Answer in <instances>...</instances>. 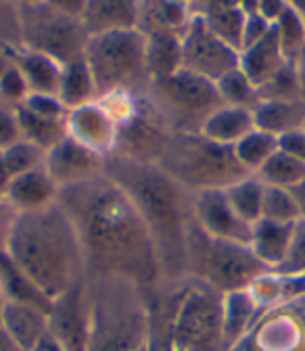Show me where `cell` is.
<instances>
[{
    "label": "cell",
    "mask_w": 305,
    "mask_h": 351,
    "mask_svg": "<svg viewBox=\"0 0 305 351\" xmlns=\"http://www.w3.org/2000/svg\"><path fill=\"white\" fill-rule=\"evenodd\" d=\"M57 201L80 237L86 276H123L141 289L163 282L145 219L107 173L61 189Z\"/></svg>",
    "instance_id": "6da1fadb"
},
{
    "label": "cell",
    "mask_w": 305,
    "mask_h": 351,
    "mask_svg": "<svg viewBox=\"0 0 305 351\" xmlns=\"http://www.w3.org/2000/svg\"><path fill=\"white\" fill-rule=\"evenodd\" d=\"M105 173L138 209L151 232L165 282H186L191 237L197 228L195 195L157 163H136L117 155L105 159Z\"/></svg>",
    "instance_id": "7a4b0ae2"
},
{
    "label": "cell",
    "mask_w": 305,
    "mask_h": 351,
    "mask_svg": "<svg viewBox=\"0 0 305 351\" xmlns=\"http://www.w3.org/2000/svg\"><path fill=\"white\" fill-rule=\"evenodd\" d=\"M7 253L51 301L86 278L80 237L59 201L17 213Z\"/></svg>",
    "instance_id": "3957f363"
},
{
    "label": "cell",
    "mask_w": 305,
    "mask_h": 351,
    "mask_svg": "<svg viewBox=\"0 0 305 351\" xmlns=\"http://www.w3.org/2000/svg\"><path fill=\"white\" fill-rule=\"evenodd\" d=\"M88 351H138L149 341L147 293L123 276H86Z\"/></svg>",
    "instance_id": "277c9868"
},
{
    "label": "cell",
    "mask_w": 305,
    "mask_h": 351,
    "mask_svg": "<svg viewBox=\"0 0 305 351\" xmlns=\"http://www.w3.org/2000/svg\"><path fill=\"white\" fill-rule=\"evenodd\" d=\"M157 165L193 195L226 191L251 176L236 159L234 149L203 134H169Z\"/></svg>",
    "instance_id": "5b68a950"
},
{
    "label": "cell",
    "mask_w": 305,
    "mask_h": 351,
    "mask_svg": "<svg viewBox=\"0 0 305 351\" xmlns=\"http://www.w3.org/2000/svg\"><path fill=\"white\" fill-rule=\"evenodd\" d=\"M143 95L169 134H201L205 121L224 107L215 82L184 69L151 80Z\"/></svg>",
    "instance_id": "8992f818"
},
{
    "label": "cell",
    "mask_w": 305,
    "mask_h": 351,
    "mask_svg": "<svg viewBox=\"0 0 305 351\" xmlns=\"http://www.w3.org/2000/svg\"><path fill=\"white\" fill-rule=\"evenodd\" d=\"M270 268L257 259L253 249L245 243L211 239L199 224L191 237L188 249V274L215 289L217 293H234L249 289L261 274Z\"/></svg>",
    "instance_id": "52a82bcc"
},
{
    "label": "cell",
    "mask_w": 305,
    "mask_h": 351,
    "mask_svg": "<svg viewBox=\"0 0 305 351\" xmlns=\"http://www.w3.org/2000/svg\"><path fill=\"white\" fill-rule=\"evenodd\" d=\"M145 34L138 29L90 36L84 61L93 71L99 97L117 90H145L151 82L145 63Z\"/></svg>",
    "instance_id": "ba28073f"
},
{
    "label": "cell",
    "mask_w": 305,
    "mask_h": 351,
    "mask_svg": "<svg viewBox=\"0 0 305 351\" xmlns=\"http://www.w3.org/2000/svg\"><path fill=\"white\" fill-rule=\"evenodd\" d=\"M19 21L25 51L47 55L61 65L84 59L90 34L80 17L61 13L40 0L19 7Z\"/></svg>",
    "instance_id": "9c48e42d"
},
{
    "label": "cell",
    "mask_w": 305,
    "mask_h": 351,
    "mask_svg": "<svg viewBox=\"0 0 305 351\" xmlns=\"http://www.w3.org/2000/svg\"><path fill=\"white\" fill-rule=\"evenodd\" d=\"M173 351H228L222 293L188 280L173 324Z\"/></svg>",
    "instance_id": "30bf717a"
},
{
    "label": "cell",
    "mask_w": 305,
    "mask_h": 351,
    "mask_svg": "<svg viewBox=\"0 0 305 351\" xmlns=\"http://www.w3.org/2000/svg\"><path fill=\"white\" fill-rule=\"evenodd\" d=\"M228 351H305V295L280 301L259 316Z\"/></svg>",
    "instance_id": "8fae6325"
},
{
    "label": "cell",
    "mask_w": 305,
    "mask_h": 351,
    "mask_svg": "<svg viewBox=\"0 0 305 351\" xmlns=\"http://www.w3.org/2000/svg\"><path fill=\"white\" fill-rule=\"evenodd\" d=\"M241 53L217 38L205 23L203 15L195 13L182 32V69L217 82L239 67Z\"/></svg>",
    "instance_id": "7c38bea8"
},
{
    "label": "cell",
    "mask_w": 305,
    "mask_h": 351,
    "mask_svg": "<svg viewBox=\"0 0 305 351\" xmlns=\"http://www.w3.org/2000/svg\"><path fill=\"white\" fill-rule=\"evenodd\" d=\"M167 138L169 132L145 95L138 93L136 111L117 125V143L113 155L136 163H157L167 145Z\"/></svg>",
    "instance_id": "4fadbf2b"
},
{
    "label": "cell",
    "mask_w": 305,
    "mask_h": 351,
    "mask_svg": "<svg viewBox=\"0 0 305 351\" xmlns=\"http://www.w3.org/2000/svg\"><path fill=\"white\" fill-rule=\"evenodd\" d=\"M49 335L65 351H88L90 312L84 280L61 297L53 299V307L49 312Z\"/></svg>",
    "instance_id": "5bb4252c"
},
{
    "label": "cell",
    "mask_w": 305,
    "mask_h": 351,
    "mask_svg": "<svg viewBox=\"0 0 305 351\" xmlns=\"http://www.w3.org/2000/svg\"><path fill=\"white\" fill-rule=\"evenodd\" d=\"M45 169L61 189L86 182L105 173V157L80 145L71 136H65L53 149L47 151Z\"/></svg>",
    "instance_id": "9a60e30c"
},
{
    "label": "cell",
    "mask_w": 305,
    "mask_h": 351,
    "mask_svg": "<svg viewBox=\"0 0 305 351\" xmlns=\"http://www.w3.org/2000/svg\"><path fill=\"white\" fill-rule=\"evenodd\" d=\"M195 217L199 228L211 239L251 243V230L247 222L236 215L232 209L226 191H205L195 195Z\"/></svg>",
    "instance_id": "2e32d148"
},
{
    "label": "cell",
    "mask_w": 305,
    "mask_h": 351,
    "mask_svg": "<svg viewBox=\"0 0 305 351\" xmlns=\"http://www.w3.org/2000/svg\"><path fill=\"white\" fill-rule=\"evenodd\" d=\"M67 136L107 159L115 151L117 123L103 105L95 101L67 113Z\"/></svg>",
    "instance_id": "e0dca14e"
},
{
    "label": "cell",
    "mask_w": 305,
    "mask_h": 351,
    "mask_svg": "<svg viewBox=\"0 0 305 351\" xmlns=\"http://www.w3.org/2000/svg\"><path fill=\"white\" fill-rule=\"evenodd\" d=\"M80 19L90 36L138 29V0H86Z\"/></svg>",
    "instance_id": "ac0fdd59"
},
{
    "label": "cell",
    "mask_w": 305,
    "mask_h": 351,
    "mask_svg": "<svg viewBox=\"0 0 305 351\" xmlns=\"http://www.w3.org/2000/svg\"><path fill=\"white\" fill-rule=\"evenodd\" d=\"M57 197H59V186L49 176L45 165L25 171L21 176H15L5 193V201H9L19 213L49 207L51 203L57 201Z\"/></svg>",
    "instance_id": "d6986e66"
},
{
    "label": "cell",
    "mask_w": 305,
    "mask_h": 351,
    "mask_svg": "<svg viewBox=\"0 0 305 351\" xmlns=\"http://www.w3.org/2000/svg\"><path fill=\"white\" fill-rule=\"evenodd\" d=\"M0 326L15 339L21 349L34 351L49 335V312L38 310L34 305L7 301Z\"/></svg>",
    "instance_id": "ffe728a7"
},
{
    "label": "cell",
    "mask_w": 305,
    "mask_h": 351,
    "mask_svg": "<svg viewBox=\"0 0 305 351\" xmlns=\"http://www.w3.org/2000/svg\"><path fill=\"white\" fill-rule=\"evenodd\" d=\"M284 63H289L282 55L280 42H278V34L272 25V29L257 40L251 47L241 51V59H239V67L243 69V73L253 82V86L259 88L264 86Z\"/></svg>",
    "instance_id": "44dd1931"
},
{
    "label": "cell",
    "mask_w": 305,
    "mask_h": 351,
    "mask_svg": "<svg viewBox=\"0 0 305 351\" xmlns=\"http://www.w3.org/2000/svg\"><path fill=\"white\" fill-rule=\"evenodd\" d=\"M145 63L151 80H163L182 69V34L180 32H151L145 36Z\"/></svg>",
    "instance_id": "7402d4cb"
},
{
    "label": "cell",
    "mask_w": 305,
    "mask_h": 351,
    "mask_svg": "<svg viewBox=\"0 0 305 351\" xmlns=\"http://www.w3.org/2000/svg\"><path fill=\"white\" fill-rule=\"evenodd\" d=\"M255 128L282 138L305 125V101H261L253 109Z\"/></svg>",
    "instance_id": "603a6c76"
},
{
    "label": "cell",
    "mask_w": 305,
    "mask_h": 351,
    "mask_svg": "<svg viewBox=\"0 0 305 351\" xmlns=\"http://www.w3.org/2000/svg\"><path fill=\"white\" fill-rule=\"evenodd\" d=\"M295 224H278L270 219H259L253 224L249 247L266 268L276 270L286 257Z\"/></svg>",
    "instance_id": "cb8c5ba5"
},
{
    "label": "cell",
    "mask_w": 305,
    "mask_h": 351,
    "mask_svg": "<svg viewBox=\"0 0 305 351\" xmlns=\"http://www.w3.org/2000/svg\"><path fill=\"white\" fill-rule=\"evenodd\" d=\"M195 15L191 5L173 0H138V32L145 36L151 32H184Z\"/></svg>",
    "instance_id": "d4e9b609"
},
{
    "label": "cell",
    "mask_w": 305,
    "mask_h": 351,
    "mask_svg": "<svg viewBox=\"0 0 305 351\" xmlns=\"http://www.w3.org/2000/svg\"><path fill=\"white\" fill-rule=\"evenodd\" d=\"M13 63L23 73V77L29 86V95H53V97H57L61 75H63L61 63H57L55 59H51L47 55L32 53L25 49L13 53Z\"/></svg>",
    "instance_id": "484cf974"
},
{
    "label": "cell",
    "mask_w": 305,
    "mask_h": 351,
    "mask_svg": "<svg viewBox=\"0 0 305 351\" xmlns=\"http://www.w3.org/2000/svg\"><path fill=\"white\" fill-rule=\"evenodd\" d=\"M0 291H3L7 301L13 303L34 305L45 312H51L53 307V301L25 276V272H21L9 253L0 255Z\"/></svg>",
    "instance_id": "4316f807"
},
{
    "label": "cell",
    "mask_w": 305,
    "mask_h": 351,
    "mask_svg": "<svg viewBox=\"0 0 305 351\" xmlns=\"http://www.w3.org/2000/svg\"><path fill=\"white\" fill-rule=\"evenodd\" d=\"M251 130H255L253 111L224 105L205 121L201 134L213 143L234 147L241 138H245L249 134Z\"/></svg>",
    "instance_id": "83f0119b"
},
{
    "label": "cell",
    "mask_w": 305,
    "mask_h": 351,
    "mask_svg": "<svg viewBox=\"0 0 305 351\" xmlns=\"http://www.w3.org/2000/svg\"><path fill=\"white\" fill-rule=\"evenodd\" d=\"M57 97L67 111L95 103L99 99L93 71L84 59L63 65V75H61Z\"/></svg>",
    "instance_id": "f1b7e54d"
},
{
    "label": "cell",
    "mask_w": 305,
    "mask_h": 351,
    "mask_svg": "<svg viewBox=\"0 0 305 351\" xmlns=\"http://www.w3.org/2000/svg\"><path fill=\"white\" fill-rule=\"evenodd\" d=\"M259 310L261 307L257 305L249 289L224 295V337L228 349L247 335V330L259 318Z\"/></svg>",
    "instance_id": "f546056e"
},
{
    "label": "cell",
    "mask_w": 305,
    "mask_h": 351,
    "mask_svg": "<svg viewBox=\"0 0 305 351\" xmlns=\"http://www.w3.org/2000/svg\"><path fill=\"white\" fill-rule=\"evenodd\" d=\"M17 117L21 123L23 141L40 147V149H53L57 143H61L67 136V117L65 119H53L42 117L25 109L23 105H17Z\"/></svg>",
    "instance_id": "4dcf8cb0"
},
{
    "label": "cell",
    "mask_w": 305,
    "mask_h": 351,
    "mask_svg": "<svg viewBox=\"0 0 305 351\" xmlns=\"http://www.w3.org/2000/svg\"><path fill=\"white\" fill-rule=\"evenodd\" d=\"M257 178L268 186H280V189H295L305 180V163L297 157L289 155L286 151L278 149L264 165L255 173Z\"/></svg>",
    "instance_id": "1f68e13d"
},
{
    "label": "cell",
    "mask_w": 305,
    "mask_h": 351,
    "mask_svg": "<svg viewBox=\"0 0 305 351\" xmlns=\"http://www.w3.org/2000/svg\"><path fill=\"white\" fill-rule=\"evenodd\" d=\"M226 197L236 211V215L249 226L261 219V203H264V182L255 173L247 176L241 182L226 189Z\"/></svg>",
    "instance_id": "d6a6232c"
},
{
    "label": "cell",
    "mask_w": 305,
    "mask_h": 351,
    "mask_svg": "<svg viewBox=\"0 0 305 351\" xmlns=\"http://www.w3.org/2000/svg\"><path fill=\"white\" fill-rule=\"evenodd\" d=\"M232 149H234V155H236L239 163L249 173H257L259 167L280 149V143H278L276 136L255 128V130L249 132L245 138H241Z\"/></svg>",
    "instance_id": "836d02e7"
},
{
    "label": "cell",
    "mask_w": 305,
    "mask_h": 351,
    "mask_svg": "<svg viewBox=\"0 0 305 351\" xmlns=\"http://www.w3.org/2000/svg\"><path fill=\"white\" fill-rule=\"evenodd\" d=\"M215 86H217V93H220V97H222V103L228 107L253 111L261 103L259 90L253 86V82L243 73L241 67L228 71L224 77H220L215 82Z\"/></svg>",
    "instance_id": "e575fe53"
},
{
    "label": "cell",
    "mask_w": 305,
    "mask_h": 351,
    "mask_svg": "<svg viewBox=\"0 0 305 351\" xmlns=\"http://www.w3.org/2000/svg\"><path fill=\"white\" fill-rule=\"evenodd\" d=\"M203 15L207 27L224 40L228 47H232L234 51H243V32H245V21L247 15L241 9H222V11H205L199 13Z\"/></svg>",
    "instance_id": "d590c367"
},
{
    "label": "cell",
    "mask_w": 305,
    "mask_h": 351,
    "mask_svg": "<svg viewBox=\"0 0 305 351\" xmlns=\"http://www.w3.org/2000/svg\"><path fill=\"white\" fill-rule=\"evenodd\" d=\"M261 219L278 224H295L301 219L297 201L289 189L264 184V203H261Z\"/></svg>",
    "instance_id": "8d00e7d4"
},
{
    "label": "cell",
    "mask_w": 305,
    "mask_h": 351,
    "mask_svg": "<svg viewBox=\"0 0 305 351\" xmlns=\"http://www.w3.org/2000/svg\"><path fill=\"white\" fill-rule=\"evenodd\" d=\"M276 34H278V42L282 55L289 63H295L305 47V23L303 19L293 11V9H284L282 15L272 23Z\"/></svg>",
    "instance_id": "74e56055"
},
{
    "label": "cell",
    "mask_w": 305,
    "mask_h": 351,
    "mask_svg": "<svg viewBox=\"0 0 305 351\" xmlns=\"http://www.w3.org/2000/svg\"><path fill=\"white\" fill-rule=\"evenodd\" d=\"M261 101H301V82L295 63H284L264 86L259 88ZM305 101V99H303Z\"/></svg>",
    "instance_id": "f35d334b"
},
{
    "label": "cell",
    "mask_w": 305,
    "mask_h": 351,
    "mask_svg": "<svg viewBox=\"0 0 305 351\" xmlns=\"http://www.w3.org/2000/svg\"><path fill=\"white\" fill-rule=\"evenodd\" d=\"M3 157H5V163L11 171V176H21L25 171H32L36 167H42L45 165V159H47V151L40 149L27 141H19L15 145H11L9 149L3 151Z\"/></svg>",
    "instance_id": "ab89813d"
},
{
    "label": "cell",
    "mask_w": 305,
    "mask_h": 351,
    "mask_svg": "<svg viewBox=\"0 0 305 351\" xmlns=\"http://www.w3.org/2000/svg\"><path fill=\"white\" fill-rule=\"evenodd\" d=\"M0 49L9 53H17L23 49L19 7L11 0H0Z\"/></svg>",
    "instance_id": "60d3db41"
},
{
    "label": "cell",
    "mask_w": 305,
    "mask_h": 351,
    "mask_svg": "<svg viewBox=\"0 0 305 351\" xmlns=\"http://www.w3.org/2000/svg\"><path fill=\"white\" fill-rule=\"evenodd\" d=\"M276 270L284 276H297V274L305 272V219L303 217L299 222H295L286 257Z\"/></svg>",
    "instance_id": "b9f144b4"
},
{
    "label": "cell",
    "mask_w": 305,
    "mask_h": 351,
    "mask_svg": "<svg viewBox=\"0 0 305 351\" xmlns=\"http://www.w3.org/2000/svg\"><path fill=\"white\" fill-rule=\"evenodd\" d=\"M29 97V86L23 77V73L19 71V67L13 63L7 73L0 77V99L7 105H21L25 99Z\"/></svg>",
    "instance_id": "7bdbcfd3"
},
{
    "label": "cell",
    "mask_w": 305,
    "mask_h": 351,
    "mask_svg": "<svg viewBox=\"0 0 305 351\" xmlns=\"http://www.w3.org/2000/svg\"><path fill=\"white\" fill-rule=\"evenodd\" d=\"M19 141H23V134L17 117V107L3 103L0 105V151L9 149Z\"/></svg>",
    "instance_id": "ee69618b"
},
{
    "label": "cell",
    "mask_w": 305,
    "mask_h": 351,
    "mask_svg": "<svg viewBox=\"0 0 305 351\" xmlns=\"http://www.w3.org/2000/svg\"><path fill=\"white\" fill-rule=\"evenodd\" d=\"M21 105L36 115L53 117V119H65L69 113L65 105L59 101V97H53V95H29Z\"/></svg>",
    "instance_id": "f6af8a7d"
},
{
    "label": "cell",
    "mask_w": 305,
    "mask_h": 351,
    "mask_svg": "<svg viewBox=\"0 0 305 351\" xmlns=\"http://www.w3.org/2000/svg\"><path fill=\"white\" fill-rule=\"evenodd\" d=\"M272 29V23L268 19H264L261 15H247V21H245V32H243V49L251 47L257 40L264 38L268 32Z\"/></svg>",
    "instance_id": "bcb514c9"
},
{
    "label": "cell",
    "mask_w": 305,
    "mask_h": 351,
    "mask_svg": "<svg viewBox=\"0 0 305 351\" xmlns=\"http://www.w3.org/2000/svg\"><path fill=\"white\" fill-rule=\"evenodd\" d=\"M17 213L19 211L9 201L0 199V255L7 253L9 249V239H11V230H13Z\"/></svg>",
    "instance_id": "7dc6e473"
},
{
    "label": "cell",
    "mask_w": 305,
    "mask_h": 351,
    "mask_svg": "<svg viewBox=\"0 0 305 351\" xmlns=\"http://www.w3.org/2000/svg\"><path fill=\"white\" fill-rule=\"evenodd\" d=\"M278 143H280L282 151H286L289 155H293L305 163V130H297V132H291V134H284L282 138H278Z\"/></svg>",
    "instance_id": "c3c4849f"
},
{
    "label": "cell",
    "mask_w": 305,
    "mask_h": 351,
    "mask_svg": "<svg viewBox=\"0 0 305 351\" xmlns=\"http://www.w3.org/2000/svg\"><path fill=\"white\" fill-rule=\"evenodd\" d=\"M284 9H286L284 0H257V15L268 19L270 23H274Z\"/></svg>",
    "instance_id": "681fc988"
},
{
    "label": "cell",
    "mask_w": 305,
    "mask_h": 351,
    "mask_svg": "<svg viewBox=\"0 0 305 351\" xmlns=\"http://www.w3.org/2000/svg\"><path fill=\"white\" fill-rule=\"evenodd\" d=\"M42 3H47L49 7L61 11V13H67V15H73V17H80L82 11H84V5L86 0H42Z\"/></svg>",
    "instance_id": "f907efd6"
},
{
    "label": "cell",
    "mask_w": 305,
    "mask_h": 351,
    "mask_svg": "<svg viewBox=\"0 0 305 351\" xmlns=\"http://www.w3.org/2000/svg\"><path fill=\"white\" fill-rule=\"evenodd\" d=\"M11 180H13V176H11V171H9V167L5 163L3 151H0V197H3V199H5V193H7Z\"/></svg>",
    "instance_id": "816d5d0a"
},
{
    "label": "cell",
    "mask_w": 305,
    "mask_h": 351,
    "mask_svg": "<svg viewBox=\"0 0 305 351\" xmlns=\"http://www.w3.org/2000/svg\"><path fill=\"white\" fill-rule=\"evenodd\" d=\"M0 351H25V349H21L15 343V339L3 326H0Z\"/></svg>",
    "instance_id": "f5cc1de1"
},
{
    "label": "cell",
    "mask_w": 305,
    "mask_h": 351,
    "mask_svg": "<svg viewBox=\"0 0 305 351\" xmlns=\"http://www.w3.org/2000/svg\"><path fill=\"white\" fill-rule=\"evenodd\" d=\"M291 193H293V197L297 201V207H299L301 217L305 219V180L301 184H297L295 189H291Z\"/></svg>",
    "instance_id": "db71d44e"
},
{
    "label": "cell",
    "mask_w": 305,
    "mask_h": 351,
    "mask_svg": "<svg viewBox=\"0 0 305 351\" xmlns=\"http://www.w3.org/2000/svg\"><path fill=\"white\" fill-rule=\"evenodd\" d=\"M34 351H65V349H63V347H61V345H59L51 335H47L45 339L40 341V345H38Z\"/></svg>",
    "instance_id": "11a10c76"
},
{
    "label": "cell",
    "mask_w": 305,
    "mask_h": 351,
    "mask_svg": "<svg viewBox=\"0 0 305 351\" xmlns=\"http://www.w3.org/2000/svg\"><path fill=\"white\" fill-rule=\"evenodd\" d=\"M295 67H297V73H299V82H301V93H303V99H305V47L299 55V59L295 61Z\"/></svg>",
    "instance_id": "9f6ffc18"
},
{
    "label": "cell",
    "mask_w": 305,
    "mask_h": 351,
    "mask_svg": "<svg viewBox=\"0 0 305 351\" xmlns=\"http://www.w3.org/2000/svg\"><path fill=\"white\" fill-rule=\"evenodd\" d=\"M13 65V53L0 49V77H3L7 73V69Z\"/></svg>",
    "instance_id": "6f0895ef"
},
{
    "label": "cell",
    "mask_w": 305,
    "mask_h": 351,
    "mask_svg": "<svg viewBox=\"0 0 305 351\" xmlns=\"http://www.w3.org/2000/svg\"><path fill=\"white\" fill-rule=\"evenodd\" d=\"M284 3H286V7L293 9V11L303 19V23H305V0H284Z\"/></svg>",
    "instance_id": "680465c9"
},
{
    "label": "cell",
    "mask_w": 305,
    "mask_h": 351,
    "mask_svg": "<svg viewBox=\"0 0 305 351\" xmlns=\"http://www.w3.org/2000/svg\"><path fill=\"white\" fill-rule=\"evenodd\" d=\"M191 3H193V11L197 13V11H199V9H201L205 3H207V0H191Z\"/></svg>",
    "instance_id": "91938a15"
},
{
    "label": "cell",
    "mask_w": 305,
    "mask_h": 351,
    "mask_svg": "<svg viewBox=\"0 0 305 351\" xmlns=\"http://www.w3.org/2000/svg\"><path fill=\"white\" fill-rule=\"evenodd\" d=\"M11 3H15L17 7H21V5H32V3H40V0H11Z\"/></svg>",
    "instance_id": "94428289"
},
{
    "label": "cell",
    "mask_w": 305,
    "mask_h": 351,
    "mask_svg": "<svg viewBox=\"0 0 305 351\" xmlns=\"http://www.w3.org/2000/svg\"><path fill=\"white\" fill-rule=\"evenodd\" d=\"M5 303H7V299H5L3 291H0V320H3V310H5Z\"/></svg>",
    "instance_id": "6125c7cd"
},
{
    "label": "cell",
    "mask_w": 305,
    "mask_h": 351,
    "mask_svg": "<svg viewBox=\"0 0 305 351\" xmlns=\"http://www.w3.org/2000/svg\"><path fill=\"white\" fill-rule=\"evenodd\" d=\"M173 3H182V5H191V7H193L191 0H173Z\"/></svg>",
    "instance_id": "be15d7a7"
},
{
    "label": "cell",
    "mask_w": 305,
    "mask_h": 351,
    "mask_svg": "<svg viewBox=\"0 0 305 351\" xmlns=\"http://www.w3.org/2000/svg\"><path fill=\"white\" fill-rule=\"evenodd\" d=\"M0 105H3V99H0Z\"/></svg>",
    "instance_id": "e7e4bbea"
},
{
    "label": "cell",
    "mask_w": 305,
    "mask_h": 351,
    "mask_svg": "<svg viewBox=\"0 0 305 351\" xmlns=\"http://www.w3.org/2000/svg\"><path fill=\"white\" fill-rule=\"evenodd\" d=\"M303 130H305V125H303Z\"/></svg>",
    "instance_id": "03108f58"
},
{
    "label": "cell",
    "mask_w": 305,
    "mask_h": 351,
    "mask_svg": "<svg viewBox=\"0 0 305 351\" xmlns=\"http://www.w3.org/2000/svg\"><path fill=\"white\" fill-rule=\"evenodd\" d=\"M0 199H3V197H0Z\"/></svg>",
    "instance_id": "003e7915"
}]
</instances>
